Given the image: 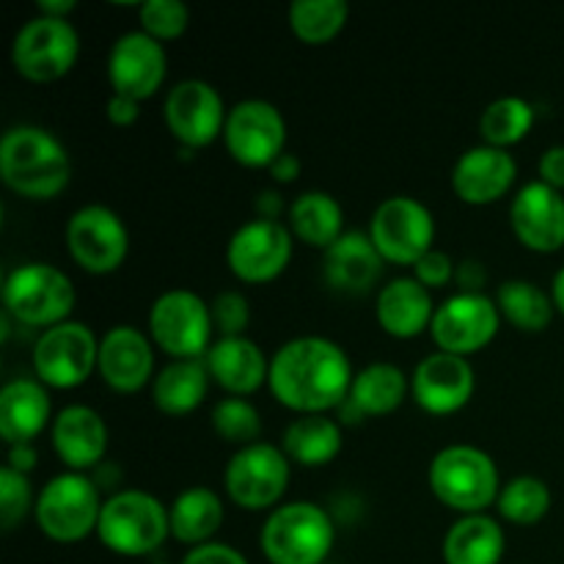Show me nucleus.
I'll use <instances>...</instances> for the list:
<instances>
[{
	"mask_svg": "<svg viewBox=\"0 0 564 564\" xmlns=\"http://www.w3.org/2000/svg\"><path fill=\"white\" fill-rule=\"evenodd\" d=\"M352 378L356 369L339 341L306 334L284 341L270 356L268 389L286 411L308 416L336 411L350 394Z\"/></svg>",
	"mask_w": 564,
	"mask_h": 564,
	"instance_id": "f257e3e1",
	"label": "nucleus"
},
{
	"mask_svg": "<svg viewBox=\"0 0 564 564\" xmlns=\"http://www.w3.org/2000/svg\"><path fill=\"white\" fill-rule=\"evenodd\" d=\"M0 180L17 196L31 202H53L69 187V152L61 138L44 127H9L0 138Z\"/></svg>",
	"mask_w": 564,
	"mask_h": 564,
	"instance_id": "f03ea898",
	"label": "nucleus"
},
{
	"mask_svg": "<svg viewBox=\"0 0 564 564\" xmlns=\"http://www.w3.org/2000/svg\"><path fill=\"white\" fill-rule=\"evenodd\" d=\"M427 485L444 507L460 516H477L496 507L505 482L488 452L474 444H449L430 460Z\"/></svg>",
	"mask_w": 564,
	"mask_h": 564,
	"instance_id": "7ed1b4c3",
	"label": "nucleus"
},
{
	"mask_svg": "<svg viewBox=\"0 0 564 564\" xmlns=\"http://www.w3.org/2000/svg\"><path fill=\"white\" fill-rule=\"evenodd\" d=\"M334 545L336 521L317 501H284L259 529V549L270 564H325Z\"/></svg>",
	"mask_w": 564,
	"mask_h": 564,
	"instance_id": "20e7f679",
	"label": "nucleus"
},
{
	"mask_svg": "<svg viewBox=\"0 0 564 564\" xmlns=\"http://www.w3.org/2000/svg\"><path fill=\"white\" fill-rule=\"evenodd\" d=\"M97 538L110 554L127 560L154 554L171 538L169 505L141 488L105 496Z\"/></svg>",
	"mask_w": 564,
	"mask_h": 564,
	"instance_id": "39448f33",
	"label": "nucleus"
},
{
	"mask_svg": "<svg viewBox=\"0 0 564 564\" xmlns=\"http://www.w3.org/2000/svg\"><path fill=\"white\" fill-rule=\"evenodd\" d=\"M147 334L171 361H198L215 345L209 303L185 286L160 292L149 306Z\"/></svg>",
	"mask_w": 564,
	"mask_h": 564,
	"instance_id": "423d86ee",
	"label": "nucleus"
},
{
	"mask_svg": "<svg viewBox=\"0 0 564 564\" xmlns=\"http://www.w3.org/2000/svg\"><path fill=\"white\" fill-rule=\"evenodd\" d=\"M102 505V490L94 485L88 474L61 471L39 490L33 521H36L39 532L53 543H83L86 538L97 534Z\"/></svg>",
	"mask_w": 564,
	"mask_h": 564,
	"instance_id": "0eeeda50",
	"label": "nucleus"
},
{
	"mask_svg": "<svg viewBox=\"0 0 564 564\" xmlns=\"http://www.w3.org/2000/svg\"><path fill=\"white\" fill-rule=\"evenodd\" d=\"M77 292L69 275L50 262H25L3 281V306L28 328H53L72 319Z\"/></svg>",
	"mask_w": 564,
	"mask_h": 564,
	"instance_id": "6e6552de",
	"label": "nucleus"
},
{
	"mask_svg": "<svg viewBox=\"0 0 564 564\" xmlns=\"http://www.w3.org/2000/svg\"><path fill=\"white\" fill-rule=\"evenodd\" d=\"M292 463L284 449L268 441L235 449L224 468V490L246 512H273L284 505Z\"/></svg>",
	"mask_w": 564,
	"mask_h": 564,
	"instance_id": "1a4fd4ad",
	"label": "nucleus"
},
{
	"mask_svg": "<svg viewBox=\"0 0 564 564\" xmlns=\"http://www.w3.org/2000/svg\"><path fill=\"white\" fill-rule=\"evenodd\" d=\"M80 58V33L69 20L33 14L11 42V66L31 83H55L69 75Z\"/></svg>",
	"mask_w": 564,
	"mask_h": 564,
	"instance_id": "9d476101",
	"label": "nucleus"
},
{
	"mask_svg": "<svg viewBox=\"0 0 564 564\" xmlns=\"http://www.w3.org/2000/svg\"><path fill=\"white\" fill-rule=\"evenodd\" d=\"M99 336L80 319H66L42 330L33 345V378L47 389L72 391L97 372Z\"/></svg>",
	"mask_w": 564,
	"mask_h": 564,
	"instance_id": "9b49d317",
	"label": "nucleus"
},
{
	"mask_svg": "<svg viewBox=\"0 0 564 564\" xmlns=\"http://www.w3.org/2000/svg\"><path fill=\"white\" fill-rule=\"evenodd\" d=\"M367 235L386 264L413 268L435 248L438 229L427 204L413 196H389L375 207Z\"/></svg>",
	"mask_w": 564,
	"mask_h": 564,
	"instance_id": "f8f14e48",
	"label": "nucleus"
},
{
	"mask_svg": "<svg viewBox=\"0 0 564 564\" xmlns=\"http://www.w3.org/2000/svg\"><path fill=\"white\" fill-rule=\"evenodd\" d=\"M72 262L91 275H108L124 264L130 253V229L116 209L86 204L75 209L64 229Z\"/></svg>",
	"mask_w": 564,
	"mask_h": 564,
	"instance_id": "ddd939ff",
	"label": "nucleus"
},
{
	"mask_svg": "<svg viewBox=\"0 0 564 564\" xmlns=\"http://www.w3.org/2000/svg\"><path fill=\"white\" fill-rule=\"evenodd\" d=\"M501 312L494 295L485 292H455L444 297L435 308L430 336L441 352L452 356H474L485 350L499 336Z\"/></svg>",
	"mask_w": 564,
	"mask_h": 564,
	"instance_id": "4468645a",
	"label": "nucleus"
},
{
	"mask_svg": "<svg viewBox=\"0 0 564 564\" xmlns=\"http://www.w3.org/2000/svg\"><path fill=\"white\" fill-rule=\"evenodd\" d=\"M295 237L284 220L251 218L226 242V264L242 284H270L292 262Z\"/></svg>",
	"mask_w": 564,
	"mask_h": 564,
	"instance_id": "2eb2a0df",
	"label": "nucleus"
},
{
	"mask_svg": "<svg viewBox=\"0 0 564 564\" xmlns=\"http://www.w3.org/2000/svg\"><path fill=\"white\" fill-rule=\"evenodd\" d=\"M224 147L229 158L246 169H270V163L286 152L284 113L268 99H240L226 116Z\"/></svg>",
	"mask_w": 564,
	"mask_h": 564,
	"instance_id": "dca6fc26",
	"label": "nucleus"
},
{
	"mask_svg": "<svg viewBox=\"0 0 564 564\" xmlns=\"http://www.w3.org/2000/svg\"><path fill=\"white\" fill-rule=\"evenodd\" d=\"M226 116H229V108L220 91L202 77H185L165 94V127L171 138L185 149H207L209 143L224 138Z\"/></svg>",
	"mask_w": 564,
	"mask_h": 564,
	"instance_id": "f3484780",
	"label": "nucleus"
},
{
	"mask_svg": "<svg viewBox=\"0 0 564 564\" xmlns=\"http://www.w3.org/2000/svg\"><path fill=\"white\" fill-rule=\"evenodd\" d=\"M477 391V375L468 358L452 352H430L413 367L411 397L430 416H455L471 402Z\"/></svg>",
	"mask_w": 564,
	"mask_h": 564,
	"instance_id": "a211bd4d",
	"label": "nucleus"
},
{
	"mask_svg": "<svg viewBox=\"0 0 564 564\" xmlns=\"http://www.w3.org/2000/svg\"><path fill=\"white\" fill-rule=\"evenodd\" d=\"M169 77V53L163 42L149 36L147 31H127L113 42L108 53V80L116 94L152 99Z\"/></svg>",
	"mask_w": 564,
	"mask_h": 564,
	"instance_id": "6ab92c4d",
	"label": "nucleus"
},
{
	"mask_svg": "<svg viewBox=\"0 0 564 564\" xmlns=\"http://www.w3.org/2000/svg\"><path fill=\"white\" fill-rule=\"evenodd\" d=\"M154 341L135 325H113L99 336L97 375L116 394H138L154 380Z\"/></svg>",
	"mask_w": 564,
	"mask_h": 564,
	"instance_id": "aec40b11",
	"label": "nucleus"
},
{
	"mask_svg": "<svg viewBox=\"0 0 564 564\" xmlns=\"http://www.w3.org/2000/svg\"><path fill=\"white\" fill-rule=\"evenodd\" d=\"M510 226L523 248L556 253L564 248V193L532 180L510 202Z\"/></svg>",
	"mask_w": 564,
	"mask_h": 564,
	"instance_id": "412c9836",
	"label": "nucleus"
},
{
	"mask_svg": "<svg viewBox=\"0 0 564 564\" xmlns=\"http://www.w3.org/2000/svg\"><path fill=\"white\" fill-rule=\"evenodd\" d=\"M50 441L66 471L91 474L108 457L110 430L97 408L72 402L55 413L50 424Z\"/></svg>",
	"mask_w": 564,
	"mask_h": 564,
	"instance_id": "4be33fe9",
	"label": "nucleus"
},
{
	"mask_svg": "<svg viewBox=\"0 0 564 564\" xmlns=\"http://www.w3.org/2000/svg\"><path fill=\"white\" fill-rule=\"evenodd\" d=\"M518 182V163L507 149L477 147L466 149L452 169V191L468 207H490L501 202Z\"/></svg>",
	"mask_w": 564,
	"mask_h": 564,
	"instance_id": "5701e85b",
	"label": "nucleus"
},
{
	"mask_svg": "<svg viewBox=\"0 0 564 564\" xmlns=\"http://www.w3.org/2000/svg\"><path fill=\"white\" fill-rule=\"evenodd\" d=\"M207 372L226 397H251L270 378V358L251 336H226L215 339L209 352L204 356Z\"/></svg>",
	"mask_w": 564,
	"mask_h": 564,
	"instance_id": "b1692460",
	"label": "nucleus"
},
{
	"mask_svg": "<svg viewBox=\"0 0 564 564\" xmlns=\"http://www.w3.org/2000/svg\"><path fill=\"white\" fill-rule=\"evenodd\" d=\"M438 303L433 301V292L419 284L413 275L386 281L375 297V317L378 325L391 339H416L424 330H430Z\"/></svg>",
	"mask_w": 564,
	"mask_h": 564,
	"instance_id": "393cba45",
	"label": "nucleus"
},
{
	"mask_svg": "<svg viewBox=\"0 0 564 564\" xmlns=\"http://www.w3.org/2000/svg\"><path fill=\"white\" fill-rule=\"evenodd\" d=\"M50 389L36 378H11L0 389V438L9 446L33 444L53 424Z\"/></svg>",
	"mask_w": 564,
	"mask_h": 564,
	"instance_id": "a878e982",
	"label": "nucleus"
},
{
	"mask_svg": "<svg viewBox=\"0 0 564 564\" xmlns=\"http://www.w3.org/2000/svg\"><path fill=\"white\" fill-rule=\"evenodd\" d=\"M383 257L367 231H345L323 251V279L330 290L345 295H367L383 275Z\"/></svg>",
	"mask_w": 564,
	"mask_h": 564,
	"instance_id": "bb28decb",
	"label": "nucleus"
},
{
	"mask_svg": "<svg viewBox=\"0 0 564 564\" xmlns=\"http://www.w3.org/2000/svg\"><path fill=\"white\" fill-rule=\"evenodd\" d=\"M171 538L187 549L215 543V534L220 532L226 521V507L218 490L207 485H191L180 490L169 505Z\"/></svg>",
	"mask_w": 564,
	"mask_h": 564,
	"instance_id": "cd10ccee",
	"label": "nucleus"
},
{
	"mask_svg": "<svg viewBox=\"0 0 564 564\" xmlns=\"http://www.w3.org/2000/svg\"><path fill=\"white\" fill-rule=\"evenodd\" d=\"M341 444H345V433H341L339 419L330 413H308L286 424L279 446L290 457L292 466L325 468L339 457Z\"/></svg>",
	"mask_w": 564,
	"mask_h": 564,
	"instance_id": "c85d7f7f",
	"label": "nucleus"
},
{
	"mask_svg": "<svg viewBox=\"0 0 564 564\" xmlns=\"http://www.w3.org/2000/svg\"><path fill=\"white\" fill-rule=\"evenodd\" d=\"M507 551V534L499 518L488 512L460 516L444 534L441 556L444 564H501Z\"/></svg>",
	"mask_w": 564,
	"mask_h": 564,
	"instance_id": "c756f323",
	"label": "nucleus"
},
{
	"mask_svg": "<svg viewBox=\"0 0 564 564\" xmlns=\"http://www.w3.org/2000/svg\"><path fill=\"white\" fill-rule=\"evenodd\" d=\"M408 397H411V375L391 361H372L356 369L347 400L364 419H383L400 411Z\"/></svg>",
	"mask_w": 564,
	"mask_h": 564,
	"instance_id": "7c9ffc66",
	"label": "nucleus"
},
{
	"mask_svg": "<svg viewBox=\"0 0 564 564\" xmlns=\"http://www.w3.org/2000/svg\"><path fill=\"white\" fill-rule=\"evenodd\" d=\"M286 226L295 240L317 251L330 248L347 231L339 198L325 191H303L301 196L292 198Z\"/></svg>",
	"mask_w": 564,
	"mask_h": 564,
	"instance_id": "2f4dec72",
	"label": "nucleus"
},
{
	"mask_svg": "<svg viewBox=\"0 0 564 564\" xmlns=\"http://www.w3.org/2000/svg\"><path fill=\"white\" fill-rule=\"evenodd\" d=\"M209 386H213V378L207 372V364H204V358H198V361L165 364L154 375L149 389H152V402L160 413L182 419L198 411V405L207 400Z\"/></svg>",
	"mask_w": 564,
	"mask_h": 564,
	"instance_id": "473e14b6",
	"label": "nucleus"
},
{
	"mask_svg": "<svg viewBox=\"0 0 564 564\" xmlns=\"http://www.w3.org/2000/svg\"><path fill=\"white\" fill-rule=\"evenodd\" d=\"M496 306L501 319L521 334H543L554 323V297L543 286L527 279H510L496 290Z\"/></svg>",
	"mask_w": 564,
	"mask_h": 564,
	"instance_id": "72a5a7b5",
	"label": "nucleus"
},
{
	"mask_svg": "<svg viewBox=\"0 0 564 564\" xmlns=\"http://www.w3.org/2000/svg\"><path fill=\"white\" fill-rule=\"evenodd\" d=\"M534 119V105L529 99L518 97V94H507V97L494 99L488 108L479 116V138L482 143L496 149H507L521 143L523 138L532 132Z\"/></svg>",
	"mask_w": 564,
	"mask_h": 564,
	"instance_id": "f704fd0d",
	"label": "nucleus"
},
{
	"mask_svg": "<svg viewBox=\"0 0 564 564\" xmlns=\"http://www.w3.org/2000/svg\"><path fill=\"white\" fill-rule=\"evenodd\" d=\"M551 505H554V496H551L549 482L534 474H521L501 485L496 512L501 521L512 523V527H534L549 516Z\"/></svg>",
	"mask_w": 564,
	"mask_h": 564,
	"instance_id": "c9c22d12",
	"label": "nucleus"
},
{
	"mask_svg": "<svg viewBox=\"0 0 564 564\" xmlns=\"http://www.w3.org/2000/svg\"><path fill=\"white\" fill-rule=\"evenodd\" d=\"M292 33L303 44H328L345 31L350 20V6L347 0H295L286 11Z\"/></svg>",
	"mask_w": 564,
	"mask_h": 564,
	"instance_id": "e433bc0d",
	"label": "nucleus"
},
{
	"mask_svg": "<svg viewBox=\"0 0 564 564\" xmlns=\"http://www.w3.org/2000/svg\"><path fill=\"white\" fill-rule=\"evenodd\" d=\"M209 424L220 441L237 446V449L262 441V413L248 397H224L215 402Z\"/></svg>",
	"mask_w": 564,
	"mask_h": 564,
	"instance_id": "4c0bfd02",
	"label": "nucleus"
},
{
	"mask_svg": "<svg viewBox=\"0 0 564 564\" xmlns=\"http://www.w3.org/2000/svg\"><path fill=\"white\" fill-rule=\"evenodd\" d=\"M36 496L31 488L28 474L14 471V468H0V529L14 532L28 516L36 510Z\"/></svg>",
	"mask_w": 564,
	"mask_h": 564,
	"instance_id": "58836bf2",
	"label": "nucleus"
},
{
	"mask_svg": "<svg viewBox=\"0 0 564 564\" xmlns=\"http://www.w3.org/2000/svg\"><path fill=\"white\" fill-rule=\"evenodd\" d=\"M138 22L158 42H174L191 25V9L182 0H147L138 6Z\"/></svg>",
	"mask_w": 564,
	"mask_h": 564,
	"instance_id": "ea45409f",
	"label": "nucleus"
},
{
	"mask_svg": "<svg viewBox=\"0 0 564 564\" xmlns=\"http://www.w3.org/2000/svg\"><path fill=\"white\" fill-rule=\"evenodd\" d=\"M209 312H213V325L218 339L246 336L248 325H251V303H248V297L240 290H220L209 301Z\"/></svg>",
	"mask_w": 564,
	"mask_h": 564,
	"instance_id": "a19ab883",
	"label": "nucleus"
},
{
	"mask_svg": "<svg viewBox=\"0 0 564 564\" xmlns=\"http://www.w3.org/2000/svg\"><path fill=\"white\" fill-rule=\"evenodd\" d=\"M455 270L457 262L446 251H438L433 248L430 253H424L416 264H413V279L422 286L433 290H444V286L455 284Z\"/></svg>",
	"mask_w": 564,
	"mask_h": 564,
	"instance_id": "79ce46f5",
	"label": "nucleus"
},
{
	"mask_svg": "<svg viewBox=\"0 0 564 564\" xmlns=\"http://www.w3.org/2000/svg\"><path fill=\"white\" fill-rule=\"evenodd\" d=\"M180 564H251L242 551H237L235 545L229 543H215L198 545V549H191L185 556H182Z\"/></svg>",
	"mask_w": 564,
	"mask_h": 564,
	"instance_id": "37998d69",
	"label": "nucleus"
},
{
	"mask_svg": "<svg viewBox=\"0 0 564 564\" xmlns=\"http://www.w3.org/2000/svg\"><path fill=\"white\" fill-rule=\"evenodd\" d=\"M538 180L564 193V143L549 147L543 154H540Z\"/></svg>",
	"mask_w": 564,
	"mask_h": 564,
	"instance_id": "c03bdc74",
	"label": "nucleus"
},
{
	"mask_svg": "<svg viewBox=\"0 0 564 564\" xmlns=\"http://www.w3.org/2000/svg\"><path fill=\"white\" fill-rule=\"evenodd\" d=\"M105 116L113 127H132L141 119V102L127 94H110L108 102H105Z\"/></svg>",
	"mask_w": 564,
	"mask_h": 564,
	"instance_id": "a18cd8bd",
	"label": "nucleus"
},
{
	"mask_svg": "<svg viewBox=\"0 0 564 564\" xmlns=\"http://www.w3.org/2000/svg\"><path fill=\"white\" fill-rule=\"evenodd\" d=\"M488 284V270L477 259H460L455 270L457 292H485Z\"/></svg>",
	"mask_w": 564,
	"mask_h": 564,
	"instance_id": "49530a36",
	"label": "nucleus"
},
{
	"mask_svg": "<svg viewBox=\"0 0 564 564\" xmlns=\"http://www.w3.org/2000/svg\"><path fill=\"white\" fill-rule=\"evenodd\" d=\"M286 213H290V204L284 202L281 191H275V187H264V191H259L257 198H253V218L284 220Z\"/></svg>",
	"mask_w": 564,
	"mask_h": 564,
	"instance_id": "de8ad7c7",
	"label": "nucleus"
},
{
	"mask_svg": "<svg viewBox=\"0 0 564 564\" xmlns=\"http://www.w3.org/2000/svg\"><path fill=\"white\" fill-rule=\"evenodd\" d=\"M268 174L273 176L275 185H292V182L301 180L303 160L297 158L295 152H290V149H286L284 154H279V158H275L273 163H270Z\"/></svg>",
	"mask_w": 564,
	"mask_h": 564,
	"instance_id": "09e8293b",
	"label": "nucleus"
},
{
	"mask_svg": "<svg viewBox=\"0 0 564 564\" xmlns=\"http://www.w3.org/2000/svg\"><path fill=\"white\" fill-rule=\"evenodd\" d=\"M39 463V452L33 444H14L6 452V466L20 474H31Z\"/></svg>",
	"mask_w": 564,
	"mask_h": 564,
	"instance_id": "8fccbe9b",
	"label": "nucleus"
},
{
	"mask_svg": "<svg viewBox=\"0 0 564 564\" xmlns=\"http://www.w3.org/2000/svg\"><path fill=\"white\" fill-rule=\"evenodd\" d=\"M75 9H77L75 0H39L36 3V14L58 17V20H69V14Z\"/></svg>",
	"mask_w": 564,
	"mask_h": 564,
	"instance_id": "3c124183",
	"label": "nucleus"
},
{
	"mask_svg": "<svg viewBox=\"0 0 564 564\" xmlns=\"http://www.w3.org/2000/svg\"><path fill=\"white\" fill-rule=\"evenodd\" d=\"M551 297H554L556 312L564 314V268L556 270L554 281H551Z\"/></svg>",
	"mask_w": 564,
	"mask_h": 564,
	"instance_id": "603ef678",
	"label": "nucleus"
},
{
	"mask_svg": "<svg viewBox=\"0 0 564 564\" xmlns=\"http://www.w3.org/2000/svg\"><path fill=\"white\" fill-rule=\"evenodd\" d=\"M149 564H171V562H149Z\"/></svg>",
	"mask_w": 564,
	"mask_h": 564,
	"instance_id": "864d4df0",
	"label": "nucleus"
}]
</instances>
